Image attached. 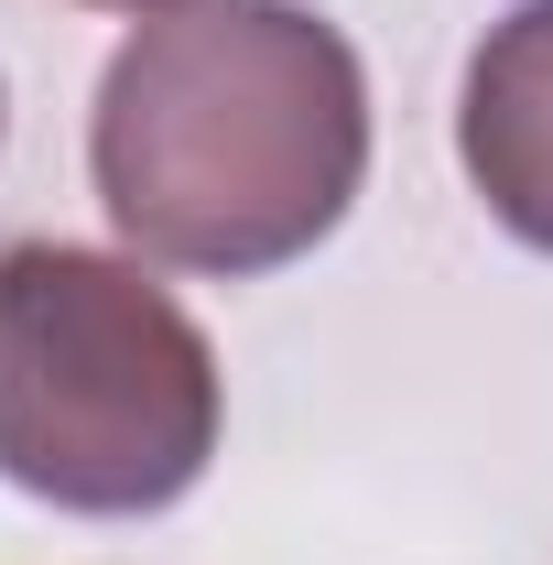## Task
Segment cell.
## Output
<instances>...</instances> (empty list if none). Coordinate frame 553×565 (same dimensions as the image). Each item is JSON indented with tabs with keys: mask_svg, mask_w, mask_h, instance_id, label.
<instances>
[{
	"mask_svg": "<svg viewBox=\"0 0 553 565\" xmlns=\"http://www.w3.org/2000/svg\"><path fill=\"white\" fill-rule=\"evenodd\" d=\"M456 163L521 250H553V0H521L467 55Z\"/></svg>",
	"mask_w": 553,
	"mask_h": 565,
	"instance_id": "cell-3",
	"label": "cell"
},
{
	"mask_svg": "<svg viewBox=\"0 0 553 565\" xmlns=\"http://www.w3.org/2000/svg\"><path fill=\"white\" fill-rule=\"evenodd\" d=\"M87 11H141L152 22V11H185V0H87Z\"/></svg>",
	"mask_w": 553,
	"mask_h": 565,
	"instance_id": "cell-4",
	"label": "cell"
},
{
	"mask_svg": "<svg viewBox=\"0 0 553 565\" xmlns=\"http://www.w3.org/2000/svg\"><path fill=\"white\" fill-rule=\"evenodd\" d=\"M217 349L207 327L76 239L0 250V479L76 522H152L217 457Z\"/></svg>",
	"mask_w": 553,
	"mask_h": 565,
	"instance_id": "cell-2",
	"label": "cell"
},
{
	"mask_svg": "<svg viewBox=\"0 0 553 565\" xmlns=\"http://www.w3.org/2000/svg\"><path fill=\"white\" fill-rule=\"evenodd\" d=\"M0 120H11V98H0Z\"/></svg>",
	"mask_w": 553,
	"mask_h": 565,
	"instance_id": "cell-5",
	"label": "cell"
},
{
	"mask_svg": "<svg viewBox=\"0 0 553 565\" xmlns=\"http://www.w3.org/2000/svg\"><path fill=\"white\" fill-rule=\"evenodd\" d=\"M98 207L163 273L261 282L337 239L369 174V76L304 0L152 11L87 109Z\"/></svg>",
	"mask_w": 553,
	"mask_h": 565,
	"instance_id": "cell-1",
	"label": "cell"
}]
</instances>
